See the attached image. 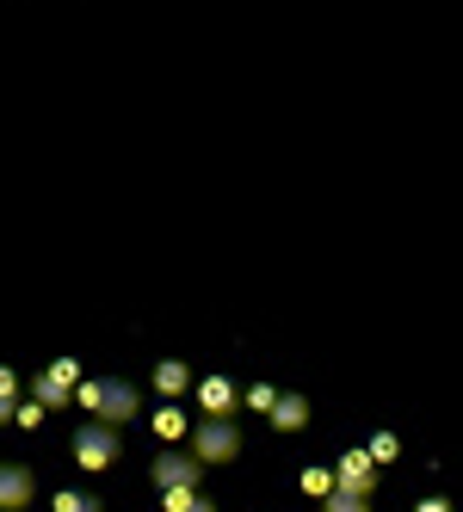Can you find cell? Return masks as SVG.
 Returning <instances> with one entry per match:
<instances>
[{
  "instance_id": "cell-16",
  "label": "cell",
  "mask_w": 463,
  "mask_h": 512,
  "mask_svg": "<svg viewBox=\"0 0 463 512\" xmlns=\"http://www.w3.org/2000/svg\"><path fill=\"white\" fill-rule=\"evenodd\" d=\"M44 414H50V408H38V401H19V408H13V420H19L25 432H31V426H44Z\"/></svg>"
},
{
  "instance_id": "cell-9",
  "label": "cell",
  "mask_w": 463,
  "mask_h": 512,
  "mask_svg": "<svg viewBox=\"0 0 463 512\" xmlns=\"http://www.w3.org/2000/svg\"><path fill=\"white\" fill-rule=\"evenodd\" d=\"M272 426H278V432H303V426H309V401H303V395H278V401H272Z\"/></svg>"
},
{
  "instance_id": "cell-5",
  "label": "cell",
  "mask_w": 463,
  "mask_h": 512,
  "mask_svg": "<svg viewBox=\"0 0 463 512\" xmlns=\"http://www.w3.org/2000/svg\"><path fill=\"white\" fill-rule=\"evenodd\" d=\"M38 500V475L25 463H0V512H25Z\"/></svg>"
},
{
  "instance_id": "cell-6",
  "label": "cell",
  "mask_w": 463,
  "mask_h": 512,
  "mask_svg": "<svg viewBox=\"0 0 463 512\" xmlns=\"http://www.w3.org/2000/svg\"><path fill=\"white\" fill-rule=\"evenodd\" d=\"M334 488L377 494V457H371V451H346V457L334 463Z\"/></svg>"
},
{
  "instance_id": "cell-2",
  "label": "cell",
  "mask_w": 463,
  "mask_h": 512,
  "mask_svg": "<svg viewBox=\"0 0 463 512\" xmlns=\"http://www.w3.org/2000/svg\"><path fill=\"white\" fill-rule=\"evenodd\" d=\"M118 457H124V445H118V426L87 420V426L75 432V463H81V469H93V475H99V469H112Z\"/></svg>"
},
{
  "instance_id": "cell-4",
  "label": "cell",
  "mask_w": 463,
  "mask_h": 512,
  "mask_svg": "<svg viewBox=\"0 0 463 512\" xmlns=\"http://www.w3.org/2000/svg\"><path fill=\"white\" fill-rule=\"evenodd\" d=\"M149 475H155L161 494H167V488H198V482H204V463H198L192 451H161Z\"/></svg>"
},
{
  "instance_id": "cell-10",
  "label": "cell",
  "mask_w": 463,
  "mask_h": 512,
  "mask_svg": "<svg viewBox=\"0 0 463 512\" xmlns=\"http://www.w3.org/2000/svg\"><path fill=\"white\" fill-rule=\"evenodd\" d=\"M161 506H167V512H217L198 488H167V494H161Z\"/></svg>"
},
{
  "instance_id": "cell-7",
  "label": "cell",
  "mask_w": 463,
  "mask_h": 512,
  "mask_svg": "<svg viewBox=\"0 0 463 512\" xmlns=\"http://www.w3.org/2000/svg\"><path fill=\"white\" fill-rule=\"evenodd\" d=\"M31 389H38V408H62L68 389H75V358H56L50 371H38V383H31Z\"/></svg>"
},
{
  "instance_id": "cell-13",
  "label": "cell",
  "mask_w": 463,
  "mask_h": 512,
  "mask_svg": "<svg viewBox=\"0 0 463 512\" xmlns=\"http://www.w3.org/2000/svg\"><path fill=\"white\" fill-rule=\"evenodd\" d=\"M328 512H371V494H352V488H334L328 500H322Z\"/></svg>"
},
{
  "instance_id": "cell-15",
  "label": "cell",
  "mask_w": 463,
  "mask_h": 512,
  "mask_svg": "<svg viewBox=\"0 0 463 512\" xmlns=\"http://www.w3.org/2000/svg\"><path fill=\"white\" fill-rule=\"evenodd\" d=\"M241 401H247V408H260V414H272L278 389H272V383H254V389H241Z\"/></svg>"
},
{
  "instance_id": "cell-19",
  "label": "cell",
  "mask_w": 463,
  "mask_h": 512,
  "mask_svg": "<svg viewBox=\"0 0 463 512\" xmlns=\"http://www.w3.org/2000/svg\"><path fill=\"white\" fill-rule=\"evenodd\" d=\"M414 512H451V500H445V494H433V500H420Z\"/></svg>"
},
{
  "instance_id": "cell-3",
  "label": "cell",
  "mask_w": 463,
  "mask_h": 512,
  "mask_svg": "<svg viewBox=\"0 0 463 512\" xmlns=\"http://www.w3.org/2000/svg\"><path fill=\"white\" fill-rule=\"evenodd\" d=\"M192 457H198V463H235V457H241L235 420H204V426H192Z\"/></svg>"
},
{
  "instance_id": "cell-11",
  "label": "cell",
  "mask_w": 463,
  "mask_h": 512,
  "mask_svg": "<svg viewBox=\"0 0 463 512\" xmlns=\"http://www.w3.org/2000/svg\"><path fill=\"white\" fill-rule=\"evenodd\" d=\"M155 389H161V395H180V389H192V371L167 358V364H155Z\"/></svg>"
},
{
  "instance_id": "cell-1",
  "label": "cell",
  "mask_w": 463,
  "mask_h": 512,
  "mask_svg": "<svg viewBox=\"0 0 463 512\" xmlns=\"http://www.w3.org/2000/svg\"><path fill=\"white\" fill-rule=\"evenodd\" d=\"M81 401L93 408V420H105V426H130L142 414V395L124 377H93V383H81Z\"/></svg>"
},
{
  "instance_id": "cell-17",
  "label": "cell",
  "mask_w": 463,
  "mask_h": 512,
  "mask_svg": "<svg viewBox=\"0 0 463 512\" xmlns=\"http://www.w3.org/2000/svg\"><path fill=\"white\" fill-rule=\"evenodd\" d=\"M155 432H161V438H173V432H186V420L173 414V408H161V414H155Z\"/></svg>"
},
{
  "instance_id": "cell-14",
  "label": "cell",
  "mask_w": 463,
  "mask_h": 512,
  "mask_svg": "<svg viewBox=\"0 0 463 512\" xmlns=\"http://www.w3.org/2000/svg\"><path fill=\"white\" fill-rule=\"evenodd\" d=\"M303 494L328 500V494H334V469H303Z\"/></svg>"
},
{
  "instance_id": "cell-12",
  "label": "cell",
  "mask_w": 463,
  "mask_h": 512,
  "mask_svg": "<svg viewBox=\"0 0 463 512\" xmlns=\"http://www.w3.org/2000/svg\"><path fill=\"white\" fill-rule=\"evenodd\" d=\"M50 512H105V500H99V494H81V488H62V494L50 500Z\"/></svg>"
},
{
  "instance_id": "cell-8",
  "label": "cell",
  "mask_w": 463,
  "mask_h": 512,
  "mask_svg": "<svg viewBox=\"0 0 463 512\" xmlns=\"http://www.w3.org/2000/svg\"><path fill=\"white\" fill-rule=\"evenodd\" d=\"M198 401H204V414H210V420H229V414H235V401H241V389H235L229 377H204V383H198Z\"/></svg>"
},
{
  "instance_id": "cell-18",
  "label": "cell",
  "mask_w": 463,
  "mask_h": 512,
  "mask_svg": "<svg viewBox=\"0 0 463 512\" xmlns=\"http://www.w3.org/2000/svg\"><path fill=\"white\" fill-rule=\"evenodd\" d=\"M0 401H19V377L7 371V364H0Z\"/></svg>"
}]
</instances>
